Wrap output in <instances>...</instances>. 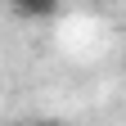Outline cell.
Wrapping results in <instances>:
<instances>
[{
    "label": "cell",
    "mask_w": 126,
    "mask_h": 126,
    "mask_svg": "<svg viewBox=\"0 0 126 126\" xmlns=\"http://www.w3.org/2000/svg\"><path fill=\"white\" fill-rule=\"evenodd\" d=\"M5 5L14 9V18H23V23H50L63 9V0H5Z\"/></svg>",
    "instance_id": "obj_1"
},
{
    "label": "cell",
    "mask_w": 126,
    "mask_h": 126,
    "mask_svg": "<svg viewBox=\"0 0 126 126\" xmlns=\"http://www.w3.org/2000/svg\"><path fill=\"white\" fill-rule=\"evenodd\" d=\"M0 5H5V0H0Z\"/></svg>",
    "instance_id": "obj_2"
}]
</instances>
